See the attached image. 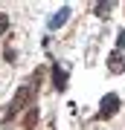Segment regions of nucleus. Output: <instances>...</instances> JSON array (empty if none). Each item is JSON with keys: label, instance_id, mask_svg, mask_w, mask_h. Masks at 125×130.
<instances>
[{"label": "nucleus", "instance_id": "39448f33", "mask_svg": "<svg viewBox=\"0 0 125 130\" xmlns=\"http://www.w3.org/2000/svg\"><path fill=\"white\" fill-rule=\"evenodd\" d=\"M108 70H111V72H116V75H119V72H125V61H122V55H119V52H113V55L108 58Z\"/></svg>", "mask_w": 125, "mask_h": 130}, {"label": "nucleus", "instance_id": "7ed1b4c3", "mask_svg": "<svg viewBox=\"0 0 125 130\" xmlns=\"http://www.w3.org/2000/svg\"><path fill=\"white\" fill-rule=\"evenodd\" d=\"M52 87H55L58 93L67 87V72H64V67H61V64H52Z\"/></svg>", "mask_w": 125, "mask_h": 130}, {"label": "nucleus", "instance_id": "423d86ee", "mask_svg": "<svg viewBox=\"0 0 125 130\" xmlns=\"http://www.w3.org/2000/svg\"><path fill=\"white\" fill-rule=\"evenodd\" d=\"M35 121H38V110H35V107H29L26 119H23V127H26V130H32V127H35Z\"/></svg>", "mask_w": 125, "mask_h": 130}, {"label": "nucleus", "instance_id": "1a4fd4ad", "mask_svg": "<svg viewBox=\"0 0 125 130\" xmlns=\"http://www.w3.org/2000/svg\"><path fill=\"white\" fill-rule=\"evenodd\" d=\"M119 46L125 49V29H122V32H119Z\"/></svg>", "mask_w": 125, "mask_h": 130}, {"label": "nucleus", "instance_id": "f257e3e1", "mask_svg": "<svg viewBox=\"0 0 125 130\" xmlns=\"http://www.w3.org/2000/svg\"><path fill=\"white\" fill-rule=\"evenodd\" d=\"M41 81H44V70H35L32 75H29V81L23 84V87L15 93V98H12V104L6 107V121H12L18 113H23L29 104L38 98V90H41Z\"/></svg>", "mask_w": 125, "mask_h": 130}, {"label": "nucleus", "instance_id": "0eeeda50", "mask_svg": "<svg viewBox=\"0 0 125 130\" xmlns=\"http://www.w3.org/2000/svg\"><path fill=\"white\" fill-rule=\"evenodd\" d=\"M93 12H96L99 18H105V14L111 12V3H99V6H96V9H93Z\"/></svg>", "mask_w": 125, "mask_h": 130}, {"label": "nucleus", "instance_id": "20e7f679", "mask_svg": "<svg viewBox=\"0 0 125 130\" xmlns=\"http://www.w3.org/2000/svg\"><path fill=\"white\" fill-rule=\"evenodd\" d=\"M67 18H70V9H67V6H61V9H58V12L50 18V29H58V26H64V23H67Z\"/></svg>", "mask_w": 125, "mask_h": 130}, {"label": "nucleus", "instance_id": "f03ea898", "mask_svg": "<svg viewBox=\"0 0 125 130\" xmlns=\"http://www.w3.org/2000/svg\"><path fill=\"white\" fill-rule=\"evenodd\" d=\"M119 113V95H113V93H108V95H102V101H99V113H96V119H111V116H116Z\"/></svg>", "mask_w": 125, "mask_h": 130}, {"label": "nucleus", "instance_id": "6e6552de", "mask_svg": "<svg viewBox=\"0 0 125 130\" xmlns=\"http://www.w3.org/2000/svg\"><path fill=\"white\" fill-rule=\"evenodd\" d=\"M6 26H9V23H6V14L0 12V32H6Z\"/></svg>", "mask_w": 125, "mask_h": 130}]
</instances>
